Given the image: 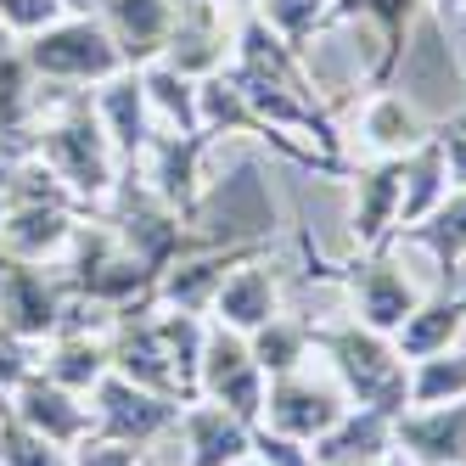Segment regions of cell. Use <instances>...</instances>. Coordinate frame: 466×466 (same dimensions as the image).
Returning <instances> with one entry per match:
<instances>
[{
  "instance_id": "1",
  "label": "cell",
  "mask_w": 466,
  "mask_h": 466,
  "mask_svg": "<svg viewBox=\"0 0 466 466\" xmlns=\"http://www.w3.org/2000/svg\"><path fill=\"white\" fill-rule=\"evenodd\" d=\"M35 157L51 163V169L62 175V186H68L90 214L107 203L118 175H124L107 129H102V118H96V107H90V90L46 85V107H40V124H35Z\"/></svg>"
},
{
  "instance_id": "2",
  "label": "cell",
  "mask_w": 466,
  "mask_h": 466,
  "mask_svg": "<svg viewBox=\"0 0 466 466\" xmlns=\"http://www.w3.org/2000/svg\"><path fill=\"white\" fill-rule=\"evenodd\" d=\"M309 343L331 365L349 405H371L382 416L410 410V360L388 331H371L360 320H309Z\"/></svg>"
},
{
  "instance_id": "3",
  "label": "cell",
  "mask_w": 466,
  "mask_h": 466,
  "mask_svg": "<svg viewBox=\"0 0 466 466\" xmlns=\"http://www.w3.org/2000/svg\"><path fill=\"white\" fill-rule=\"evenodd\" d=\"M298 242H304L309 281H331V287H343V292L354 298V320H360V326L388 331V338H393V331L416 315L421 292H416V281L399 270L388 253H360V258H349V264H331L326 253H315V248H309V237H298Z\"/></svg>"
},
{
  "instance_id": "4",
  "label": "cell",
  "mask_w": 466,
  "mask_h": 466,
  "mask_svg": "<svg viewBox=\"0 0 466 466\" xmlns=\"http://www.w3.org/2000/svg\"><path fill=\"white\" fill-rule=\"evenodd\" d=\"M28 68H35L40 85L56 90H96L102 79H113L124 68V56L113 46V35L102 28V17H62L46 35L23 40Z\"/></svg>"
},
{
  "instance_id": "5",
  "label": "cell",
  "mask_w": 466,
  "mask_h": 466,
  "mask_svg": "<svg viewBox=\"0 0 466 466\" xmlns=\"http://www.w3.org/2000/svg\"><path fill=\"white\" fill-rule=\"evenodd\" d=\"M180 410L175 399H163L152 388H136L129 377L107 371L90 393V432L96 439H113V444H136V450H152L157 439H169L180 427Z\"/></svg>"
},
{
  "instance_id": "6",
  "label": "cell",
  "mask_w": 466,
  "mask_h": 466,
  "mask_svg": "<svg viewBox=\"0 0 466 466\" xmlns=\"http://www.w3.org/2000/svg\"><path fill=\"white\" fill-rule=\"evenodd\" d=\"M264 388L270 377L253 365V349L242 331H230L219 320H208V338H203V365H197V393L225 405L237 421L258 427L264 421Z\"/></svg>"
},
{
  "instance_id": "7",
  "label": "cell",
  "mask_w": 466,
  "mask_h": 466,
  "mask_svg": "<svg viewBox=\"0 0 466 466\" xmlns=\"http://www.w3.org/2000/svg\"><path fill=\"white\" fill-rule=\"evenodd\" d=\"M74 292L62 287L56 264H6L0 276V331L28 343H51L68 320Z\"/></svg>"
},
{
  "instance_id": "8",
  "label": "cell",
  "mask_w": 466,
  "mask_h": 466,
  "mask_svg": "<svg viewBox=\"0 0 466 466\" xmlns=\"http://www.w3.org/2000/svg\"><path fill=\"white\" fill-rule=\"evenodd\" d=\"M343 416H349V393L338 388V377L320 382L309 371H287V377H276L264 388V421L258 427L287 432L298 444H320Z\"/></svg>"
},
{
  "instance_id": "9",
  "label": "cell",
  "mask_w": 466,
  "mask_h": 466,
  "mask_svg": "<svg viewBox=\"0 0 466 466\" xmlns=\"http://www.w3.org/2000/svg\"><path fill=\"white\" fill-rule=\"evenodd\" d=\"M230 51H237V12L225 0H175V35H169V62L186 79H208L219 74Z\"/></svg>"
},
{
  "instance_id": "10",
  "label": "cell",
  "mask_w": 466,
  "mask_h": 466,
  "mask_svg": "<svg viewBox=\"0 0 466 466\" xmlns=\"http://www.w3.org/2000/svg\"><path fill=\"white\" fill-rule=\"evenodd\" d=\"M208 152H214V141L203 136V129H197V136L157 129L152 147H147V157L136 163V169H141V180H147L175 214H186V219L197 225V219H203V197H208V186H203V163H208Z\"/></svg>"
},
{
  "instance_id": "11",
  "label": "cell",
  "mask_w": 466,
  "mask_h": 466,
  "mask_svg": "<svg viewBox=\"0 0 466 466\" xmlns=\"http://www.w3.org/2000/svg\"><path fill=\"white\" fill-rule=\"evenodd\" d=\"M264 253H276L270 237H253V242H219V248L191 253V258L169 264V270L157 276V304H163V309L208 315V309H214V298H219V287H225V276L237 270V264H248V258H264Z\"/></svg>"
},
{
  "instance_id": "12",
  "label": "cell",
  "mask_w": 466,
  "mask_h": 466,
  "mask_svg": "<svg viewBox=\"0 0 466 466\" xmlns=\"http://www.w3.org/2000/svg\"><path fill=\"white\" fill-rule=\"evenodd\" d=\"M354 208H349V242L354 253H388L399 225V197H405V157H371L349 175Z\"/></svg>"
},
{
  "instance_id": "13",
  "label": "cell",
  "mask_w": 466,
  "mask_h": 466,
  "mask_svg": "<svg viewBox=\"0 0 466 466\" xmlns=\"http://www.w3.org/2000/svg\"><path fill=\"white\" fill-rule=\"evenodd\" d=\"M90 107H96V118H102L118 163H124V169H136V163L147 157V147H152V136H157V118H152V102H147L141 68H118L113 79H102V85L90 90Z\"/></svg>"
},
{
  "instance_id": "14",
  "label": "cell",
  "mask_w": 466,
  "mask_h": 466,
  "mask_svg": "<svg viewBox=\"0 0 466 466\" xmlns=\"http://www.w3.org/2000/svg\"><path fill=\"white\" fill-rule=\"evenodd\" d=\"M354 136H360V147L371 157H410L432 136V118L416 107V96H405L399 85H382V90L360 96Z\"/></svg>"
},
{
  "instance_id": "15",
  "label": "cell",
  "mask_w": 466,
  "mask_h": 466,
  "mask_svg": "<svg viewBox=\"0 0 466 466\" xmlns=\"http://www.w3.org/2000/svg\"><path fill=\"white\" fill-rule=\"evenodd\" d=\"M393 450L416 466H466V399L393 416Z\"/></svg>"
},
{
  "instance_id": "16",
  "label": "cell",
  "mask_w": 466,
  "mask_h": 466,
  "mask_svg": "<svg viewBox=\"0 0 466 466\" xmlns=\"http://www.w3.org/2000/svg\"><path fill=\"white\" fill-rule=\"evenodd\" d=\"M12 416L23 421V427H35V432H46L51 444H62V450H79L85 439H90V399L85 393H68V388H56L46 371H35L12 399Z\"/></svg>"
},
{
  "instance_id": "17",
  "label": "cell",
  "mask_w": 466,
  "mask_h": 466,
  "mask_svg": "<svg viewBox=\"0 0 466 466\" xmlns=\"http://www.w3.org/2000/svg\"><path fill=\"white\" fill-rule=\"evenodd\" d=\"M46 107V85L28 68V51L23 40L0 35V141H6L17 157L35 152V124Z\"/></svg>"
},
{
  "instance_id": "18",
  "label": "cell",
  "mask_w": 466,
  "mask_h": 466,
  "mask_svg": "<svg viewBox=\"0 0 466 466\" xmlns=\"http://www.w3.org/2000/svg\"><path fill=\"white\" fill-rule=\"evenodd\" d=\"M85 219L90 214L79 208H6L0 214V253L12 264H62Z\"/></svg>"
},
{
  "instance_id": "19",
  "label": "cell",
  "mask_w": 466,
  "mask_h": 466,
  "mask_svg": "<svg viewBox=\"0 0 466 466\" xmlns=\"http://www.w3.org/2000/svg\"><path fill=\"white\" fill-rule=\"evenodd\" d=\"M180 444H186V466H242L253 455V427L237 421L214 399H197L180 410Z\"/></svg>"
},
{
  "instance_id": "20",
  "label": "cell",
  "mask_w": 466,
  "mask_h": 466,
  "mask_svg": "<svg viewBox=\"0 0 466 466\" xmlns=\"http://www.w3.org/2000/svg\"><path fill=\"white\" fill-rule=\"evenodd\" d=\"M102 28L113 35L124 68H147V62H163L175 35V0H107Z\"/></svg>"
},
{
  "instance_id": "21",
  "label": "cell",
  "mask_w": 466,
  "mask_h": 466,
  "mask_svg": "<svg viewBox=\"0 0 466 466\" xmlns=\"http://www.w3.org/2000/svg\"><path fill=\"white\" fill-rule=\"evenodd\" d=\"M276 315H281V281H276V270H270V253L237 264V270L225 276L214 309H208V320L242 331V338H248V331H258L264 320H276Z\"/></svg>"
},
{
  "instance_id": "22",
  "label": "cell",
  "mask_w": 466,
  "mask_h": 466,
  "mask_svg": "<svg viewBox=\"0 0 466 466\" xmlns=\"http://www.w3.org/2000/svg\"><path fill=\"white\" fill-rule=\"evenodd\" d=\"M40 371L68 388V393H96V382H102L113 371V354H107V331L96 326H62L51 343H40Z\"/></svg>"
},
{
  "instance_id": "23",
  "label": "cell",
  "mask_w": 466,
  "mask_h": 466,
  "mask_svg": "<svg viewBox=\"0 0 466 466\" xmlns=\"http://www.w3.org/2000/svg\"><path fill=\"white\" fill-rule=\"evenodd\" d=\"M309 450L320 466H382L393 455V416L371 405H349V416Z\"/></svg>"
},
{
  "instance_id": "24",
  "label": "cell",
  "mask_w": 466,
  "mask_h": 466,
  "mask_svg": "<svg viewBox=\"0 0 466 466\" xmlns=\"http://www.w3.org/2000/svg\"><path fill=\"white\" fill-rule=\"evenodd\" d=\"M421 12H427V0H354L349 23H354V17H371V23H377V35H382V51H377V62H371V79H365V90H382V85L399 79Z\"/></svg>"
},
{
  "instance_id": "25",
  "label": "cell",
  "mask_w": 466,
  "mask_h": 466,
  "mask_svg": "<svg viewBox=\"0 0 466 466\" xmlns=\"http://www.w3.org/2000/svg\"><path fill=\"white\" fill-rule=\"evenodd\" d=\"M466 331V292H432V298H421L416 304V315L393 331V343H399V354L405 360H427V354H444V349H455V338Z\"/></svg>"
},
{
  "instance_id": "26",
  "label": "cell",
  "mask_w": 466,
  "mask_h": 466,
  "mask_svg": "<svg viewBox=\"0 0 466 466\" xmlns=\"http://www.w3.org/2000/svg\"><path fill=\"white\" fill-rule=\"evenodd\" d=\"M450 197V169H444V147L439 136H427L410 157H405V197H399V225H393V237H405L410 225H421L432 208H439ZM393 248V242H388Z\"/></svg>"
},
{
  "instance_id": "27",
  "label": "cell",
  "mask_w": 466,
  "mask_h": 466,
  "mask_svg": "<svg viewBox=\"0 0 466 466\" xmlns=\"http://www.w3.org/2000/svg\"><path fill=\"white\" fill-rule=\"evenodd\" d=\"M399 242H410V248L432 253V264H439L444 276H455L461 258H466V191H450L421 225H410L405 237H393V248H399Z\"/></svg>"
},
{
  "instance_id": "28",
  "label": "cell",
  "mask_w": 466,
  "mask_h": 466,
  "mask_svg": "<svg viewBox=\"0 0 466 466\" xmlns=\"http://www.w3.org/2000/svg\"><path fill=\"white\" fill-rule=\"evenodd\" d=\"M248 349H253V365L264 377H287V371H304L315 343H309V320H292V315H276L264 320L258 331H248Z\"/></svg>"
},
{
  "instance_id": "29",
  "label": "cell",
  "mask_w": 466,
  "mask_h": 466,
  "mask_svg": "<svg viewBox=\"0 0 466 466\" xmlns=\"http://www.w3.org/2000/svg\"><path fill=\"white\" fill-rule=\"evenodd\" d=\"M141 79H147V102H152L157 129H175V136H197L203 129L197 124V79L175 74L169 62H147Z\"/></svg>"
},
{
  "instance_id": "30",
  "label": "cell",
  "mask_w": 466,
  "mask_h": 466,
  "mask_svg": "<svg viewBox=\"0 0 466 466\" xmlns=\"http://www.w3.org/2000/svg\"><path fill=\"white\" fill-rule=\"evenodd\" d=\"M6 208H79L90 214L79 197L62 186V175L51 169V163H40L35 152L12 163V180H6Z\"/></svg>"
},
{
  "instance_id": "31",
  "label": "cell",
  "mask_w": 466,
  "mask_h": 466,
  "mask_svg": "<svg viewBox=\"0 0 466 466\" xmlns=\"http://www.w3.org/2000/svg\"><path fill=\"white\" fill-rule=\"evenodd\" d=\"M253 12L270 23L298 56H309L315 35H326V28H331V0H258Z\"/></svg>"
},
{
  "instance_id": "32",
  "label": "cell",
  "mask_w": 466,
  "mask_h": 466,
  "mask_svg": "<svg viewBox=\"0 0 466 466\" xmlns=\"http://www.w3.org/2000/svg\"><path fill=\"white\" fill-rule=\"evenodd\" d=\"M450 399H466V354L444 349V354L410 360V410L450 405Z\"/></svg>"
},
{
  "instance_id": "33",
  "label": "cell",
  "mask_w": 466,
  "mask_h": 466,
  "mask_svg": "<svg viewBox=\"0 0 466 466\" xmlns=\"http://www.w3.org/2000/svg\"><path fill=\"white\" fill-rule=\"evenodd\" d=\"M0 466H74V450L51 444L35 427H23L12 416V405L0 399Z\"/></svg>"
},
{
  "instance_id": "34",
  "label": "cell",
  "mask_w": 466,
  "mask_h": 466,
  "mask_svg": "<svg viewBox=\"0 0 466 466\" xmlns=\"http://www.w3.org/2000/svg\"><path fill=\"white\" fill-rule=\"evenodd\" d=\"M62 17H68L62 0H0V35H12V40H35Z\"/></svg>"
},
{
  "instance_id": "35",
  "label": "cell",
  "mask_w": 466,
  "mask_h": 466,
  "mask_svg": "<svg viewBox=\"0 0 466 466\" xmlns=\"http://www.w3.org/2000/svg\"><path fill=\"white\" fill-rule=\"evenodd\" d=\"M35 371H40V343L0 331V399H12L28 377H35Z\"/></svg>"
},
{
  "instance_id": "36",
  "label": "cell",
  "mask_w": 466,
  "mask_h": 466,
  "mask_svg": "<svg viewBox=\"0 0 466 466\" xmlns=\"http://www.w3.org/2000/svg\"><path fill=\"white\" fill-rule=\"evenodd\" d=\"M253 455H258L264 466H320L309 444L287 439V432H270V427H253Z\"/></svg>"
},
{
  "instance_id": "37",
  "label": "cell",
  "mask_w": 466,
  "mask_h": 466,
  "mask_svg": "<svg viewBox=\"0 0 466 466\" xmlns=\"http://www.w3.org/2000/svg\"><path fill=\"white\" fill-rule=\"evenodd\" d=\"M147 461V450H136V444H113V439H90L74 450V466H141Z\"/></svg>"
},
{
  "instance_id": "38",
  "label": "cell",
  "mask_w": 466,
  "mask_h": 466,
  "mask_svg": "<svg viewBox=\"0 0 466 466\" xmlns=\"http://www.w3.org/2000/svg\"><path fill=\"white\" fill-rule=\"evenodd\" d=\"M432 136L444 147V169H450V191H466V136L450 124H432Z\"/></svg>"
},
{
  "instance_id": "39",
  "label": "cell",
  "mask_w": 466,
  "mask_h": 466,
  "mask_svg": "<svg viewBox=\"0 0 466 466\" xmlns=\"http://www.w3.org/2000/svg\"><path fill=\"white\" fill-rule=\"evenodd\" d=\"M427 12H432V23H439V28H450V17L466 12V0H427Z\"/></svg>"
},
{
  "instance_id": "40",
  "label": "cell",
  "mask_w": 466,
  "mask_h": 466,
  "mask_svg": "<svg viewBox=\"0 0 466 466\" xmlns=\"http://www.w3.org/2000/svg\"><path fill=\"white\" fill-rule=\"evenodd\" d=\"M62 6H68V17H102L107 0H62Z\"/></svg>"
},
{
  "instance_id": "41",
  "label": "cell",
  "mask_w": 466,
  "mask_h": 466,
  "mask_svg": "<svg viewBox=\"0 0 466 466\" xmlns=\"http://www.w3.org/2000/svg\"><path fill=\"white\" fill-rule=\"evenodd\" d=\"M12 163H17V152L0 141V203H6V180H12Z\"/></svg>"
},
{
  "instance_id": "42",
  "label": "cell",
  "mask_w": 466,
  "mask_h": 466,
  "mask_svg": "<svg viewBox=\"0 0 466 466\" xmlns=\"http://www.w3.org/2000/svg\"><path fill=\"white\" fill-rule=\"evenodd\" d=\"M349 12H354V0H331V28L349 23Z\"/></svg>"
},
{
  "instance_id": "43",
  "label": "cell",
  "mask_w": 466,
  "mask_h": 466,
  "mask_svg": "<svg viewBox=\"0 0 466 466\" xmlns=\"http://www.w3.org/2000/svg\"><path fill=\"white\" fill-rule=\"evenodd\" d=\"M444 124H450V129H461V136H466V102H461V107H455V113H450Z\"/></svg>"
},
{
  "instance_id": "44",
  "label": "cell",
  "mask_w": 466,
  "mask_h": 466,
  "mask_svg": "<svg viewBox=\"0 0 466 466\" xmlns=\"http://www.w3.org/2000/svg\"><path fill=\"white\" fill-rule=\"evenodd\" d=\"M382 466H416V461H410V455H399V450H393V455H388Z\"/></svg>"
},
{
  "instance_id": "45",
  "label": "cell",
  "mask_w": 466,
  "mask_h": 466,
  "mask_svg": "<svg viewBox=\"0 0 466 466\" xmlns=\"http://www.w3.org/2000/svg\"><path fill=\"white\" fill-rule=\"evenodd\" d=\"M242 466H264V461H258V455H248V461H242Z\"/></svg>"
},
{
  "instance_id": "46",
  "label": "cell",
  "mask_w": 466,
  "mask_h": 466,
  "mask_svg": "<svg viewBox=\"0 0 466 466\" xmlns=\"http://www.w3.org/2000/svg\"><path fill=\"white\" fill-rule=\"evenodd\" d=\"M141 466H152V461H141Z\"/></svg>"
}]
</instances>
